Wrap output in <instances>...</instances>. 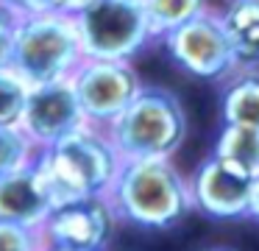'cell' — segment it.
<instances>
[{
    "label": "cell",
    "mask_w": 259,
    "mask_h": 251,
    "mask_svg": "<svg viewBox=\"0 0 259 251\" xmlns=\"http://www.w3.org/2000/svg\"><path fill=\"white\" fill-rule=\"evenodd\" d=\"M187 182L192 212H201L212 221H242L251 215L253 178L226 167L212 154L192 170Z\"/></svg>",
    "instance_id": "obj_9"
},
{
    "label": "cell",
    "mask_w": 259,
    "mask_h": 251,
    "mask_svg": "<svg viewBox=\"0 0 259 251\" xmlns=\"http://www.w3.org/2000/svg\"><path fill=\"white\" fill-rule=\"evenodd\" d=\"M48 251H81V248H62V245H48Z\"/></svg>",
    "instance_id": "obj_23"
},
{
    "label": "cell",
    "mask_w": 259,
    "mask_h": 251,
    "mask_svg": "<svg viewBox=\"0 0 259 251\" xmlns=\"http://www.w3.org/2000/svg\"><path fill=\"white\" fill-rule=\"evenodd\" d=\"M36 154V145L20 126H0V176L28 165Z\"/></svg>",
    "instance_id": "obj_17"
},
{
    "label": "cell",
    "mask_w": 259,
    "mask_h": 251,
    "mask_svg": "<svg viewBox=\"0 0 259 251\" xmlns=\"http://www.w3.org/2000/svg\"><path fill=\"white\" fill-rule=\"evenodd\" d=\"M117 215L106 195H84L53 206L42 223L48 245L81 251H109L117 229Z\"/></svg>",
    "instance_id": "obj_8"
},
{
    "label": "cell",
    "mask_w": 259,
    "mask_h": 251,
    "mask_svg": "<svg viewBox=\"0 0 259 251\" xmlns=\"http://www.w3.org/2000/svg\"><path fill=\"white\" fill-rule=\"evenodd\" d=\"M0 251H48L42 226L0 221Z\"/></svg>",
    "instance_id": "obj_18"
},
{
    "label": "cell",
    "mask_w": 259,
    "mask_h": 251,
    "mask_svg": "<svg viewBox=\"0 0 259 251\" xmlns=\"http://www.w3.org/2000/svg\"><path fill=\"white\" fill-rule=\"evenodd\" d=\"M159 42L173 64L198 81H226L234 70H240L214 9L198 11L192 20L159 37Z\"/></svg>",
    "instance_id": "obj_6"
},
{
    "label": "cell",
    "mask_w": 259,
    "mask_h": 251,
    "mask_svg": "<svg viewBox=\"0 0 259 251\" xmlns=\"http://www.w3.org/2000/svg\"><path fill=\"white\" fill-rule=\"evenodd\" d=\"M34 165L45 182L53 206L84 195H106L123 156L106 128L81 123L48 148H36Z\"/></svg>",
    "instance_id": "obj_1"
},
{
    "label": "cell",
    "mask_w": 259,
    "mask_h": 251,
    "mask_svg": "<svg viewBox=\"0 0 259 251\" xmlns=\"http://www.w3.org/2000/svg\"><path fill=\"white\" fill-rule=\"evenodd\" d=\"M84 123L106 128L142 87L140 73L123 59H87L70 76Z\"/></svg>",
    "instance_id": "obj_7"
},
{
    "label": "cell",
    "mask_w": 259,
    "mask_h": 251,
    "mask_svg": "<svg viewBox=\"0 0 259 251\" xmlns=\"http://www.w3.org/2000/svg\"><path fill=\"white\" fill-rule=\"evenodd\" d=\"M220 123L259 126V70H234L220 89Z\"/></svg>",
    "instance_id": "obj_14"
},
{
    "label": "cell",
    "mask_w": 259,
    "mask_h": 251,
    "mask_svg": "<svg viewBox=\"0 0 259 251\" xmlns=\"http://www.w3.org/2000/svg\"><path fill=\"white\" fill-rule=\"evenodd\" d=\"M31 84L14 67H0V126H20Z\"/></svg>",
    "instance_id": "obj_16"
},
{
    "label": "cell",
    "mask_w": 259,
    "mask_h": 251,
    "mask_svg": "<svg viewBox=\"0 0 259 251\" xmlns=\"http://www.w3.org/2000/svg\"><path fill=\"white\" fill-rule=\"evenodd\" d=\"M240 70H259V0H226L218 9Z\"/></svg>",
    "instance_id": "obj_12"
},
{
    "label": "cell",
    "mask_w": 259,
    "mask_h": 251,
    "mask_svg": "<svg viewBox=\"0 0 259 251\" xmlns=\"http://www.w3.org/2000/svg\"><path fill=\"white\" fill-rule=\"evenodd\" d=\"M142 3H145L151 31L156 37V42H159V37L179 28L181 22L192 20L198 11L209 9V0H142Z\"/></svg>",
    "instance_id": "obj_15"
},
{
    "label": "cell",
    "mask_w": 259,
    "mask_h": 251,
    "mask_svg": "<svg viewBox=\"0 0 259 251\" xmlns=\"http://www.w3.org/2000/svg\"><path fill=\"white\" fill-rule=\"evenodd\" d=\"M184 103L164 87L142 84L131 103L106 126L123 159H173L187 139Z\"/></svg>",
    "instance_id": "obj_3"
},
{
    "label": "cell",
    "mask_w": 259,
    "mask_h": 251,
    "mask_svg": "<svg viewBox=\"0 0 259 251\" xmlns=\"http://www.w3.org/2000/svg\"><path fill=\"white\" fill-rule=\"evenodd\" d=\"M81 123H84V115H81L78 98H75V87L70 78L31 84L20 128L28 134V139L36 148L53 145L64 134L78 128Z\"/></svg>",
    "instance_id": "obj_10"
},
{
    "label": "cell",
    "mask_w": 259,
    "mask_h": 251,
    "mask_svg": "<svg viewBox=\"0 0 259 251\" xmlns=\"http://www.w3.org/2000/svg\"><path fill=\"white\" fill-rule=\"evenodd\" d=\"M73 20L87 59L131 61L156 42L142 0H95Z\"/></svg>",
    "instance_id": "obj_5"
},
{
    "label": "cell",
    "mask_w": 259,
    "mask_h": 251,
    "mask_svg": "<svg viewBox=\"0 0 259 251\" xmlns=\"http://www.w3.org/2000/svg\"><path fill=\"white\" fill-rule=\"evenodd\" d=\"M0 9H6L14 20H20V17L56 11V0H0Z\"/></svg>",
    "instance_id": "obj_19"
},
{
    "label": "cell",
    "mask_w": 259,
    "mask_h": 251,
    "mask_svg": "<svg viewBox=\"0 0 259 251\" xmlns=\"http://www.w3.org/2000/svg\"><path fill=\"white\" fill-rule=\"evenodd\" d=\"M209 251H229V248H209Z\"/></svg>",
    "instance_id": "obj_24"
},
{
    "label": "cell",
    "mask_w": 259,
    "mask_h": 251,
    "mask_svg": "<svg viewBox=\"0 0 259 251\" xmlns=\"http://www.w3.org/2000/svg\"><path fill=\"white\" fill-rule=\"evenodd\" d=\"M12 39H14V17L6 9H0V67L12 61Z\"/></svg>",
    "instance_id": "obj_20"
},
{
    "label": "cell",
    "mask_w": 259,
    "mask_h": 251,
    "mask_svg": "<svg viewBox=\"0 0 259 251\" xmlns=\"http://www.w3.org/2000/svg\"><path fill=\"white\" fill-rule=\"evenodd\" d=\"M117 221L164 232L192 212L190 182L173 159H123L106 193Z\"/></svg>",
    "instance_id": "obj_2"
},
{
    "label": "cell",
    "mask_w": 259,
    "mask_h": 251,
    "mask_svg": "<svg viewBox=\"0 0 259 251\" xmlns=\"http://www.w3.org/2000/svg\"><path fill=\"white\" fill-rule=\"evenodd\" d=\"M81 61H84V50H81L75 20L70 14L48 11V14L14 20L9 67H14L28 84L70 78Z\"/></svg>",
    "instance_id": "obj_4"
},
{
    "label": "cell",
    "mask_w": 259,
    "mask_h": 251,
    "mask_svg": "<svg viewBox=\"0 0 259 251\" xmlns=\"http://www.w3.org/2000/svg\"><path fill=\"white\" fill-rule=\"evenodd\" d=\"M90 3H95V0H56V11H62V14H70V17H75L78 11H84Z\"/></svg>",
    "instance_id": "obj_21"
},
{
    "label": "cell",
    "mask_w": 259,
    "mask_h": 251,
    "mask_svg": "<svg viewBox=\"0 0 259 251\" xmlns=\"http://www.w3.org/2000/svg\"><path fill=\"white\" fill-rule=\"evenodd\" d=\"M53 209V198L36 170L34 159L28 165L0 176V221L42 226Z\"/></svg>",
    "instance_id": "obj_11"
},
{
    "label": "cell",
    "mask_w": 259,
    "mask_h": 251,
    "mask_svg": "<svg viewBox=\"0 0 259 251\" xmlns=\"http://www.w3.org/2000/svg\"><path fill=\"white\" fill-rule=\"evenodd\" d=\"M212 156L226 167L242 173L248 178L259 176V126H240V123H223L214 137Z\"/></svg>",
    "instance_id": "obj_13"
},
{
    "label": "cell",
    "mask_w": 259,
    "mask_h": 251,
    "mask_svg": "<svg viewBox=\"0 0 259 251\" xmlns=\"http://www.w3.org/2000/svg\"><path fill=\"white\" fill-rule=\"evenodd\" d=\"M251 221H256L259 223V176L253 178V193H251Z\"/></svg>",
    "instance_id": "obj_22"
}]
</instances>
